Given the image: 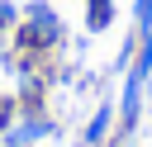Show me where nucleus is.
Segmentation results:
<instances>
[{
    "label": "nucleus",
    "instance_id": "nucleus-1",
    "mask_svg": "<svg viewBox=\"0 0 152 147\" xmlns=\"http://www.w3.org/2000/svg\"><path fill=\"white\" fill-rule=\"evenodd\" d=\"M66 43V28H62V14L48 5V0H33V5H24V19L14 24V47H19V57H33V62H43L48 52H57Z\"/></svg>",
    "mask_w": 152,
    "mask_h": 147
},
{
    "label": "nucleus",
    "instance_id": "nucleus-2",
    "mask_svg": "<svg viewBox=\"0 0 152 147\" xmlns=\"http://www.w3.org/2000/svg\"><path fill=\"white\" fill-rule=\"evenodd\" d=\"M52 133V123L43 119V114H24V119H14L5 133H0V147H33L38 138H48Z\"/></svg>",
    "mask_w": 152,
    "mask_h": 147
},
{
    "label": "nucleus",
    "instance_id": "nucleus-3",
    "mask_svg": "<svg viewBox=\"0 0 152 147\" xmlns=\"http://www.w3.org/2000/svg\"><path fill=\"white\" fill-rule=\"evenodd\" d=\"M114 119H119V104H114V100H100L95 114H90V123H86V133H81V142H86V147H104Z\"/></svg>",
    "mask_w": 152,
    "mask_h": 147
},
{
    "label": "nucleus",
    "instance_id": "nucleus-4",
    "mask_svg": "<svg viewBox=\"0 0 152 147\" xmlns=\"http://www.w3.org/2000/svg\"><path fill=\"white\" fill-rule=\"evenodd\" d=\"M109 24H114V0H86V28L104 33Z\"/></svg>",
    "mask_w": 152,
    "mask_h": 147
},
{
    "label": "nucleus",
    "instance_id": "nucleus-5",
    "mask_svg": "<svg viewBox=\"0 0 152 147\" xmlns=\"http://www.w3.org/2000/svg\"><path fill=\"white\" fill-rule=\"evenodd\" d=\"M133 33L138 38L152 33V0H133Z\"/></svg>",
    "mask_w": 152,
    "mask_h": 147
},
{
    "label": "nucleus",
    "instance_id": "nucleus-6",
    "mask_svg": "<svg viewBox=\"0 0 152 147\" xmlns=\"http://www.w3.org/2000/svg\"><path fill=\"white\" fill-rule=\"evenodd\" d=\"M14 119H19V100H0V133H5Z\"/></svg>",
    "mask_w": 152,
    "mask_h": 147
},
{
    "label": "nucleus",
    "instance_id": "nucleus-7",
    "mask_svg": "<svg viewBox=\"0 0 152 147\" xmlns=\"http://www.w3.org/2000/svg\"><path fill=\"white\" fill-rule=\"evenodd\" d=\"M0 19H5V28H14V24L24 19V9H19V5H10V0H0Z\"/></svg>",
    "mask_w": 152,
    "mask_h": 147
},
{
    "label": "nucleus",
    "instance_id": "nucleus-8",
    "mask_svg": "<svg viewBox=\"0 0 152 147\" xmlns=\"http://www.w3.org/2000/svg\"><path fill=\"white\" fill-rule=\"evenodd\" d=\"M124 142H128V138H124V133H114V138H109L104 147H124Z\"/></svg>",
    "mask_w": 152,
    "mask_h": 147
},
{
    "label": "nucleus",
    "instance_id": "nucleus-9",
    "mask_svg": "<svg viewBox=\"0 0 152 147\" xmlns=\"http://www.w3.org/2000/svg\"><path fill=\"white\" fill-rule=\"evenodd\" d=\"M0 33H5V19H0Z\"/></svg>",
    "mask_w": 152,
    "mask_h": 147
}]
</instances>
